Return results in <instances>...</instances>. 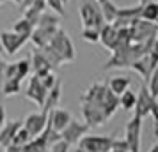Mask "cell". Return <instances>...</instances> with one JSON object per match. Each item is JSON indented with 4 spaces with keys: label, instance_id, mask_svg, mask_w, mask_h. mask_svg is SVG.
Segmentation results:
<instances>
[{
    "label": "cell",
    "instance_id": "obj_22",
    "mask_svg": "<svg viewBox=\"0 0 158 152\" xmlns=\"http://www.w3.org/2000/svg\"><path fill=\"white\" fill-rule=\"evenodd\" d=\"M100 7H101V14H103L105 23H112L115 18H117V11H119V7L115 6L112 0H105V2H101Z\"/></svg>",
    "mask_w": 158,
    "mask_h": 152
},
{
    "label": "cell",
    "instance_id": "obj_41",
    "mask_svg": "<svg viewBox=\"0 0 158 152\" xmlns=\"http://www.w3.org/2000/svg\"><path fill=\"white\" fill-rule=\"evenodd\" d=\"M11 2H15V4H18V6L22 4V0H11Z\"/></svg>",
    "mask_w": 158,
    "mask_h": 152
},
{
    "label": "cell",
    "instance_id": "obj_35",
    "mask_svg": "<svg viewBox=\"0 0 158 152\" xmlns=\"http://www.w3.org/2000/svg\"><path fill=\"white\" fill-rule=\"evenodd\" d=\"M57 80H59V78L55 76V72H53V71H50L46 76H44V78H41V81H43V85H44V88H46V90H50V88L57 83Z\"/></svg>",
    "mask_w": 158,
    "mask_h": 152
},
{
    "label": "cell",
    "instance_id": "obj_40",
    "mask_svg": "<svg viewBox=\"0 0 158 152\" xmlns=\"http://www.w3.org/2000/svg\"><path fill=\"white\" fill-rule=\"evenodd\" d=\"M73 152H87V150H85V149H82V147H80V145H78V147H77V149H75V150H73Z\"/></svg>",
    "mask_w": 158,
    "mask_h": 152
},
{
    "label": "cell",
    "instance_id": "obj_13",
    "mask_svg": "<svg viewBox=\"0 0 158 152\" xmlns=\"http://www.w3.org/2000/svg\"><path fill=\"white\" fill-rule=\"evenodd\" d=\"M71 119H73V117H71V113H69L68 110L59 108V106H57V108H53L50 113H48V120H50L52 127H53L55 131H59V133H60V131L69 124Z\"/></svg>",
    "mask_w": 158,
    "mask_h": 152
},
{
    "label": "cell",
    "instance_id": "obj_11",
    "mask_svg": "<svg viewBox=\"0 0 158 152\" xmlns=\"http://www.w3.org/2000/svg\"><path fill=\"white\" fill-rule=\"evenodd\" d=\"M59 29V27H57ZM57 29H53V27H36L34 32L30 34V43L34 44L36 48H44L46 44H50L52 37L55 36V32Z\"/></svg>",
    "mask_w": 158,
    "mask_h": 152
},
{
    "label": "cell",
    "instance_id": "obj_21",
    "mask_svg": "<svg viewBox=\"0 0 158 152\" xmlns=\"http://www.w3.org/2000/svg\"><path fill=\"white\" fill-rule=\"evenodd\" d=\"M34 29H36V25H34V23H30L29 20H27V18H22V20H18V21L13 23V29H11V30L29 39L30 34L34 32Z\"/></svg>",
    "mask_w": 158,
    "mask_h": 152
},
{
    "label": "cell",
    "instance_id": "obj_39",
    "mask_svg": "<svg viewBox=\"0 0 158 152\" xmlns=\"http://www.w3.org/2000/svg\"><path fill=\"white\" fill-rule=\"evenodd\" d=\"M149 152H158V143H155L153 147L149 149Z\"/></svg>",
    "mask_w": 158,
    "mask_h": 152
},
{
    "label": "cell",
    "instance_id": "obj_17",
    "mask_svg": "<svg viewBox=\"0 0 158 152\" xmlns=\"http://www.w3.org/2000/svg\"><path fill=\"white\" fill-rule=\"evenodd\" d=\"M101 106H103V111H105L107 119H110V117L117 111V108H119V95H115L114 92L107 87V92H105V97H103Z\"/></svg>",
    "mask_w": 158,
    "mask_h": 152
},
{
    "label": "cell",
    "instance_id": "obj_20",
    "mask_svg": "<svg viewBox=\"0 0 158 152\" xmlns=\"http://www.w3.org/2000/svg\"><path fill=\"white\" fill-rule=\"evenodd\" d=\"M30 65H32V74L37 71H41V69H52L50 64H48V60L44 58V55L41 53V50L39 48H36L34 50V53H32V58H30ZM53 71V69H52Z\"/></svg>",
    "mask_w": 158,
    "mask_h": 152
},
{
    "label": "cell",
    "instance_id": "obj_3",
    "mask_svg": "<svg viewBox=\"0 0 158 152\" xmlns=\"http://www.w3.org/2000/svg\"><path fill=\"white\" fill-rule=\"evenodd\" d=\"M142 122H144L142 117L133 113V117L128 120L126 127H124V142L128 143L130 152H140V143H142Z\"/></svg>",
    "mask_w": 158,
    "mask_h": 152
},
{
    "label": "cell",
    "instance_id": "obj_34",
    "mask_svg": "<svg viewBox=\"0 0 158 152\" xmlns=\"http://www.w3.org/2000/svg\"><path fill=\"white\" fill-rule=\"evenodd\" d=\"M48 152H69V143L60 138L59 142H55L48 147Z\"/></svg>",
    "mask_w": 158,
    "mask_h": 152
},
{
    "label": "cell",
    "instance_id": "obj_42",
    "mask_svg": "<svg viewBox=\"0 0 158 152\" xmlns=\"http://www.w3.org/2000/svg\"><path fill=\"white\" fill-rule=\"evenodd\" d=\"M96 2H98V4H101V2H105V0H96Z\"/></svg>",
    "mask_w": 158,
    "mask_h": 152
},
{
    "label": "cell",
    "instance_id": "obj_33",
    "mask_svg": "<svg viewBox=\"0 0 158 152\" xmlns=\"http://www.w3.org/2000/svg\"><path fill=\"white\" fill-rule=\"evenodd\" d=\"M148 57H149V62H151V65H153V69H155L158 65V39L153 41L149 51H148Z\"/></svg>",
    "mask_w": 158,
    "mask_h": 152
},
{
    "label": "cell",
    "instance_id": "obj_31",
    "mask_svg": "<svg viewBox=\"0 0 158 152\" xmlns=\"http://www.w3.org/2000/svg\"><path fill=\"white\" fill-rule=\"evenodd\" d=\"M46 7L50 9V11H53L55 14H59L60 18L66 14V11H64V2H62V0H46Z\"/></svg>",
    "mask_w": 158,
    "mask_h": 152
},
{
    "label": "cell",
    "instance_id": "obj_10",
    "mask_svg": "<svg viewBox=\"0 0 158 152\" xmlns=\"http://www.w3.org/2000/svg\"><path fill=\"white\" fill-rule=\"evenodd\" d=\"M46 94H48V90L44 88L43 81L39 80L36 74H32L30 80H29V85H27V90H25V97L30 99L32 103H36L39 108H43L44 99H46Z\"/></svg>",
    "mask_w": 158,
    "mask_h": 152
},
{
    "label": "cell",
    "instance_id": "obj_18",
    "mask_svg": "<svg viewBox=\"0 0 158 152\" xmlns=\"http://www.w3.org/2000/svg\"><path fill=\"white\" fill-rule=\"evenodd\" d=\"M131 69H135L139 74H140V78H142L144 81L149 80L151 72H153V65H151L149 62V57L148 55H142L140 58H137L135 62L131 64Z\"/></svg>",
    "mask_w": 158,
    "mask_h": 152
},
{
    "label": "cell",
    "instance_id": "obj_9",
    "mask_svg": "<svg viewBox=\"0 0 158 152\" xmlns=\"http://www.w3.org/2000/svg\"><path fill=\"white\" fill-rule=\"evenodd\" d=\"M22 122H23V127L30 133V136L36 138V136H39V134L44 131V127H46V122H48V113L43 111V110H41V111H37V113H29Z\"/></svg>",
    "mask_w": 158,
    "mask_h": 152
},
{
    "label": "cell",
    "instance_id": "obj_14",
    "mask_svg": "<svg viewBox=\"0 0 158 152\" xmlns=\"http://www.w3.org/2000/svg\"><path fill=\"white\" fill-rule=\"evenodd\" d=\"M23 126L22 120H7V122L4 124L2 127H0V147H7V145L13 143V138H15L16 131L20 129Z\"/></svg>",
    "mask_w": 158,
    "mask_h": 152
},
{
    "label": "cell",
    "instance_id": "obj_15",
    "mask_svg": "<svg viewBox=\"0 0 158 152\" xmlns=\"http://www.w3.org/2000/svg\"><path fill=\"white\" fill-rule=\"evenodd\" d=\"M60 95H62V81H60V78H59L57 83H55V85L48 90L46 99H44V104H43V108H41V110H43V111H46V113H50L53 108H57V106H59Z\"/></svg>",
    "mask_w": 158,
    "mask_h": 152
},
{
    "label": "cell",
    "instance_id": "obj_30",
    "mask_svg": "<svg viewBox=\"0 0 158 152\" xmlns=\"http://www.w3.org/2000/svg\"><path fill=\"white\" fill-rule=\"evenodd\" d=\"M146 85H148V90L151 92V95L158 99V65L153 69V72H151V76H149V80L146 81Z\"/></svg>",
    "mask_w": 158,
    "mask_h": 152
},
{
    "label": "cell",
    "instance_id": "obj_45",
    "mask_svg": "<svg viewBox=\"0 0 158 152\" xmlns=\"http://www.w3.org/2000/svg\"><path fill=\"white\" fill-rule=\"evenodd\" d=\"M151 2H158V0H151Z\"/></svg>",
    "mask_w": 158,
    "mask_h": 152
},
{
    "label": "cell",
    "instance_id": "obj_16",
    "mask_svg": "<svg viewBox=\"0 0 158 152\" xmlns=\"http://www.w3.org/2000/svg\"><path fill=\"white\" fill-rule=\"evenodd\" d=\"M100 43L107 48V50H114L117 44V29L112 23H105L100 30Z\"/></svg>",
    "mask_w": 158,
    "mask_h": 152
},
{
    "label": "cell",
    "instance_id": "obj_2",
    "mask_svg": "<svg viewBox=\"0 0 158 152\" xmlns=\"http://www.w3.org/2000/svg\"><path fill=\"white\" fill-rule=\"evenodd\" d=\"M80 20L84 29L85 27H94V29L101 30L105 25L103 14H101V7L96 0H80Z\"/></svg>",
    "mask_w": 158,
    "mask_h": 152
},
{
    "label": "cell",
    "instance_id": "obj_24",
    "mask_svg": "<svg viewBox=\"0 0 158 152\" xmlns=\"http://www.w3.org/2000/svg\"><path fill=\"white\" fill-rule=\"evenodd\" d=\"M135 104H137V94L131 92L130 88L119 95V108H123L124 111H133Z\"/></svg>",
    "mask_w": 158,
    "mask_h": 152
},
{
    "label": "cell",
    "instance_id": "obj_19",
    "mask_svg": "<svg viewBox=\"0 0 158 152\" xmlns=\"http://www.w3.org/2000/svg\"><path fill=\"white\" fill-rule=\"evenodd\" d=\"M130 85H131V81H130V78H126V76H114V78H110L107 83V87L114 92L115 95H121L123 92H126L130 88Z\"/></svg>",
    "mask_w": 158,
    "mask_h": 152
},
{
    "label": "cell",
    "instance_id": "obj_4",
    "mask_svg": "<svg viewBox=\"0 0 158 152\" xmlns=\"http://www.w3.org/2000/svg\"><path fill=\"white\" fill-rule=\"evenodd\" d=\"M77 145L87 152H108L114 145V136L110 134H85Z\"/></svg>",
    "mask_w": 158,
    "mask_h": 152
},
{
    "label": "cell",
    "instance_id": "obj_27",
    "mask_svg": "<svg viewBox=\"0 0 158 152\" xmlns=\"http://www.w3.org/2000/svg\"><path fill=\"white\" fill-rule=\"evenodd\" d=\"M0 90H2V95H15L22 90V83L16 80H4L0 85Z\"/></svg>",
    "mask_w": 158,
    "mask_h": 152
},
{
    "label": "cell",
    "instance_id": "obj_23",
    "mask_svg": "<svg viewBox=\"0 0 158 152\" xmlns=\"http://www.w3.org/2000/svg\"><path fill=\"white\" fill-rule=\"evenodd\" d=\"M16 74H15V80L22 83L27 76L32 71V65H30V58H22V60H16Z\"/></svg>",
    "mask_w": 158,
    "mask_h": 152
},
{
    "label": "cell",
    "instance_id": "obj_36",
    "mask_svg": "<svg viewBox=\"0 0 158 152\" xmlns=\"http://www.w3.org/2000/svg\"><path fill=\"white\" fill-rule=\"evenodd\" d=\"M151 117H153V122H155V136L158 138V101L155 103V106H153V110H151V113H149Z\"/></svg>",
    "mask_w": 158,
    "mask_h": 152
},
{
    "label": "cell",
    "instance_id": "obj_32",
    "mask_svg": "<svg viewBox=\"0 0 158 152\" xmlns=\"http://www.w3.org/2000/svg\"><path fill=\"white\" fill-rule=\"evenodd\" d=\"M44 13V11H43ZM39 16H41V11H37L36 7H27L25 11H23V18H27L30 23H34V25H37V21H39Z\"/></svg>",
    "mask_w": 158,
    "mask_h": 152
},
{
    "label": "cell",
    "instance_id": "obj_1",
    "mask_svg": "<svg viewBox=\"0 0 158 152\" xmlns=\"http://www.w3.org/2000/svg\"><path fill=\"white\" fill-rule=\"evenodd\" d=\"M48 46L57 53L59 58H60L64 64L73 62L75 57H77V53H75V46H73L71 39H69V36H68V32H66L64 29H60V27L57 29L55 36L52 37V41H50Z\"/></svg>",
    "mask_w": 158,
    "mask_h": 152
},
{
    "label": "cell",
    "instance_id": "obj_7",
    "mask_svg": "<svg viewBox=\"0 0 158 152\" xmlns=\"http://www.w3.org/2000/svg\"><path fill=\"white\" fill-rule=\"evenodd\" d=\"M27 41H29L27 37L16 34L13 30H2V32H0V46L4 48V51H6L7 55L18 53V51L25 46Z\"/></svg>",
    "mask_w": 158,
    "mask_h": 152
},
{
    "label": "cell",
    "instance_id": "obj_29",
    "mask_svg": "<svg viewBox=\"0 0 158 152\" xmlns=\"http://www.w3.org/2000/svg\"><path fill=\"white\" fill-rule=\"evenodd\" d=\"M32 140V136H30V133L25 127H20V129L16 131V134H15V138H13V143L15 145H20V147H23V145H27Z\"/></svg>",
    "mask_w": 158,
    "mask_h": 152
},
{
    "label": "cell",
    "instance_id": "obj_43",
    "mask_svg": "<svg viewBox=\"0 0 158 152\" xmlns=\"http://www.w3.org/2000/svg\"><path fill=\"white\" fill-rule=\"evenodd\" d=\"M62 2H64V6H66V4H68V2H69V0H62Z\"/></svg>",
    "mask_w": 158,
    "mask_h": 152
},
{
    "label": "cell",
    "instance_id": "obj_38",
    "mask_svg": "<svg viewBox=\"0 0 158 152\" xmlns=\"http://www.w3.org/2000/svg\"><path fill=\"white\" fill-rule=\"evenodd\" d=\"M6 65H7V62H4V60L0 58V83L4 81V71H6Z\"/></svg>",
    "mask_w": 158,
    "mask_h": 152
},
{
    "label": "cell",
    "instance_id": "obj_6",
    "mask_svg": "<svg viewBox=\"0 0 158 152\" xmlns=\"http://www.w3.org/2000/svg\"><path fill=\"white\" fill-rule=\"evenodd\" d=\"M87 133H89V126H87L85 122H80V120L71 119L69 124L60 131V138H62L64 142H68L69 145H77Z\"/></svg>",
    "mask_w": 158,
    "mask_h": 152
},
{
    "label": "cell",
    "instance_id": "obj_28",
    "mask_svg": "<svg viewBox=\"0 0 158 152\" xmlns=\"http://www.w3.org/2000/svg\"><path fill=\"white\" fill-rule=\"evenodd\" d=\"M82 39L85 41V43H100V30L94 29V27H85V29L82 30Z\"/></svg>",
    "mask_w": 158,
    "mask_h": 152
},
{
    "label": "cell",
    "instance_id": "obj_44",
    "mask_svg": "<svg viewBox=\"0 0 158 152\" xmlns=\"http://www.w3.org/2000/svg\"><path fill=\"white\" fill-rule=\"evenodd\" d=\"M4 2H6V0H0V4H4Z\"/></svg>",
    "mask_w": 158,
    "mask_h": 152
},
{
    "label": "cell",
    "instance_id": "obj_37",
    "mask_svg": "<svg viewBox=\"0 0 158 152\" xmlns=\"http://www.w3.org/2000/svg\"><path fill=\"white\" fill-rule=\"evenodd\" d=\"M7 122V115H6V108H4V104H0V127L4 126V124Z\"/></svg>",
    "mask_w": 158,
    "mask_h": 152
},
{
    "label": "cell",
    "instance_id": "obj_26",
    "mask_svg": "<svg viewBox=\"0 0 158 152\" xmlns=\"http://www.w3.org/2000/svg\"><path fill=\"white\" fill-rule=\"evenodd\" d=\"M140 20L146 21H158V2H148L142 6V13H140Z\"/></svg>",
    "mask_w": 158,
    "mask_h": 152
},
{
    "label": "cell",
    "instance_id": "obj_8",
    "mask_svg": "<svg viewBox=\"0 0 158 152\" xmlns=\"http://www.w3.org/2000/svg\"><path fill=\"white\" fill-rule=\"evenodd\" d=\"M156 101L158 99L153 97L151 92L148 90V85L142 83L140 88H139V92H137V104H135V108H133V113H137V115H140L142 119H146L151 113V110H153V106H155Z\"/></svg>",
    "mask_w": 158,
    "mask_h": 152
},
{
    "label": "cell",
    "instance_id": "obj_5",
    "mask_svg": "<svg viewBox=\"0 0 158 152\" xmlns=\"http://www.w3.org/2000/svg\"><path fill=\"white\" fill-rule=\"evenodd\" d=\"M80 111H82V117H84V122H85L89 127L101 126V124H105L108 120L101 104H94V103H80Z\"/></svg>",
    "mask_w": 158,
    "mask_h": 152
},
{
    "label": "cell",
    "instance_id": "obj_25",
    "mask_svg": "<svg viewBox=\"0 0 158 152\" xmlns=\"http://www.w3.org/2000/svg\"><path fill=\"white\" fill-rule=\"evenodd\" d=\"M59 21H60V16L55 14L53 11H44V13H41V16H39V21H37L36 27H53V29H57L59 27Z\"/></svg>",
    "mask_w": 158,
    "mask_h": 152
},
{
    "label": "cell",
    "instance_id": "obj_46",
    "mask_svg": "<svg viewBox=\"0 0 158 152\" xmlns=\"http://www.w3.org/2000/svg\"><path fill=\"white\" fill-rule=\"evenodd\" d=\"M0 95H2V90H0Z\"/></svg>",
    "mask_w": 158,
    "mask_h": 152
},
{
    "label": "cell",
    "instance_id": "obj_12",
    "mask_svg": "<svg viewBox=\"0 0 158 152\" xmlns=\"http://www.w3.org/2000/svg\"><path fill=\"white\" fill-rule=\"evenodd\" d=\"M105 92H107V85H105V83H93V85L82 94L80 103H94V104H101V103H103V97H105Z\"/></svg>",
    "mask_w": 158,
    "mask_h": 152
}]
</instances>
